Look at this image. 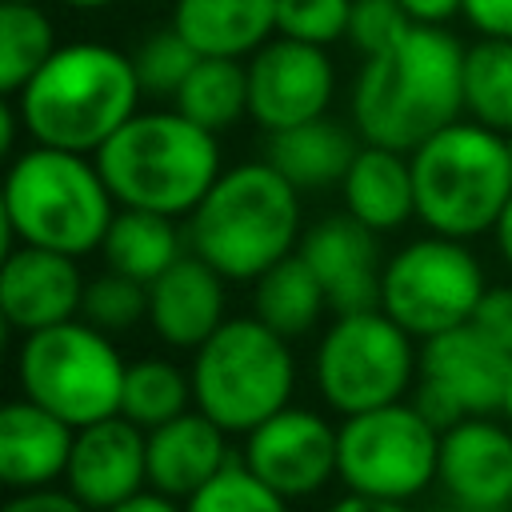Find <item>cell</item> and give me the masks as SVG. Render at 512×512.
<instances>
[{
	"instance_id": "cell-1",
	"label": "cell",
	"mask_w": 512,
	"mask_h": 512,
	"mask_svg": "<svg viewBox=\"0 0 512 512\" xmlns=\"http://www.w3.org/2000/svg\"><path fill=\"white\" fill-rule=\"evenodd\" d=\"M464 112V44L444 24H412L392 48L364 56L352 128L364 144L416 152Z\"/></svg>"
},
{
	"instance_id": "cell-2",
	"label": "cell",
	"mask_w": 512,
	"mask_h": 512,
	"mask_svg": "<svg viewBox=\"0 0 512 512\" xmlns=\"http://www.w3.org/2000/svg\"><path fill=\"white\" fill-rule=\"evenodd\" d=\"M140 96L144 88L128 52L100 40H76L60 44L12 100L36 144L96 156L104 140L140 112Z\"/></svg>"
},
{
	"instance_id": "cell-3",
	"label": "cell",
	"mask_w": 512,
	"mask_h": 512,
	"mask_svg": "<svg viewBox=\"0 0 512 512\" xmlns=\"http://www.w3.org/2000/svg\"><path fill=\"white\" fill-rule=\"evenodd\" d=\"M188 248L224 280H256L276 260L296 252L300 188L268 160H244L216 176L204 200L188 212Z\"/></svg>"
},
{
	"instance_id": "cell-4",
	"label": "cell",
	"mask_w": 512,
	"mask_h": 512,
	"mask_svg": "<svg viewBox=\"0 0 512 512\" xmlns=\"http://www.w3.org/2000/svg\"><path fill=\"white\" fill-rule=\"evenodd\" d=\"M96 168L124 208L188 216L224 172L216 132L176 108L136 112L96 152Z\"/></svg>"
},
{
	"instance_id": "cell-5",
	"label": "cell",
	"mask_w": 512,
	"mask_h": 512,
	"mask_svg": "<svg viewBox=\"0 0 512 512\" xmlns=\"http://www.w3.org/2000/svg\"><path fill=\"white\" fill-rule=\"evenodd\" d=\"M116 216V196L96 160L84 152L32 144L8 164L4 180V244H40L68 256H88L104 244Z\"/></svg>"
},
{
	"instance_id": "cell-6",
	"label": "cell",
	"mask_w": 512,
	"mask_h": 512,
	"mask_svg": "<svg viewBox=\"0 0 512 512\" xmlns=\"http://www.w3.org/2000/svg\"><path fill=\"white\" fill-rule=\"evenodd\" d=\"M412 156L416 216L440 236L492 232L512 200L508 136L480 120H452L428 136Z\"/></svg>"
},
{
	"instance_id": "cell-7",
	"label": "cell",
	"mask_w": 512,
	"mask_h": 512,
	"mask_svg": "<svg viewBox=\"0 0 512 512\" xmlns=\"http://www.w3.org/2000/svg\"><path fill=\"white\" fill-rule=\"evenodd\" d=\"M192 400L224 432H252L280 408L296 388V360L288 336L268 328L256 312L228 316L192 352Z\"/></svg>"
},
{
	"instance_id": "cell-8",
	"label": "cell",
	"mask_w": 512,
	"mask_h": 512,
	"mask_svg": "<svg viewBox=\"0 0 512 512\" xmlns=\"http://www.w3.org/2000/svg\"><path fill=\"white\" fill-rule=\"evenodd\" d=\"M124 356L84 316L28 332L16 348V384L20 396L44 404L72 428L96 424L120 412L124 392Z\"/></svg>"
},
{
	"instance_id": "cell-9",
	"label": "cell",
	"mask_w": 512,
	"mask_h": 512,
	"mask_svg": "<svg viewBox=\"0 0 512 512\" xmlns=\"http://www.w3.org/2000/svg\"><path fill=\"white\" fill-rule=\"evenodd\" d=\"M412 332L400 328L384 308L336 316L316 348L312 372L324 404L340 416L368 412L404 400L420 372Z\"/></svg>"
},
{
	"instance_id": "cell-10",
	"label": "cell",
	"mask_w": 512,
	"mask_h": 512,
	"mask_svg": "<svg viewBox=\"0 0 512 512\" xmlns=\"http://www.w3.org/2000/svg\"><path fill=\"white\" fill-rule=\"evenodd\" d=\"M440 428L416 404H380L336 428V480L352 492L412 500L436 480Z\"/></svg>"
},
{
	"instance_id": "cell-11",
	"label": "cell",
	"mask_w": 512,
	"mask_h": 512,
	"mask_svg": "<svg viewBox=\"0 0 512 512\" xmlns=\"http://www.w3.org/2000/svg\"><path fill=\"white\" fill-rule=\"evenodd\" d=\"M484 268L456 236L428 232L384 260L380 308L416 340L468 324L484 296Z\"/></svg>"
},
{
	"instance_id": "cell-12",
	"label": "cell",
	"mask_w": 512,
	"mask_h": 512,
	"mask_svg": "<svg viewBox=\"0 0 512 512\" xmlns=\"http://www.w3.org/2000/svg\"><path fill=\"white\" fill-rule=\"evenodd\" d=\"M336 68L320 44L272 36L248 56V116L264 132H280L328 112Z\"/></svg>"
},
{
	"instance_id": "cell-13",
	"label": "cell",
	"mask_w": 512,
	"mask_h": 512,
	"mask_svg": "<svg viewBox=\"0 0 512 512\" xmlns=\"http://www.w3.org/2000/svg\"><path fill=\"white\" fill-rule=\"evenodd\" d=\"M244 464L288 500L316 496L336 476V428L312 408H280L244 432Z\"/></svg>"
},
{
	"instance_id": "cell-14",
	"label": "cell",
	"mask_w": 512,
	"mask_h": 512,
	"mask_svg": "<svg viewBox=\"0 0 512 512\" xmlns=\"http://www.w3.org/2000/svg\"><path fill=\"white\" fill-rule=\"evenodd\" d=\"M436 484L464 512L512 508V424L464 416L440 432Z\"/></svg>"
},
{
	"instance_id": "cell-15",
	"label": "cell",
	"mask_w": 512,
	"mask_h": 512,
	"mask_svg": "<svg viewBox=\"0 0 512 512\" xmlns=\"http://www.w3.org/2000/svg\"><path fill=\"white\" fill-rule=\"evenodd\" d=\"M420 380L444 392L464 416H488L504 404L512 380V352L488 340L468 320L420 340Z\"/></svg>"
},
{
	"instance_id": "cell-16",
	"label": "cell",
	"mask_w": 512,
	"mask_h": 512,
	"mask_svg": "<svg viewBox=\"0 0 512 512\" xmlns=\"http://www.w3.org/2000/svg\"><path fill=\"white\" fill-rule=\"evenodd\" d=\"M380 232H372L364 220H356L348 208L332 212L324 220H316L312 228H304L296 252L312 264V272L320 276L324 292H328V308L336 316L344 312H368L380 308V280H384V264H380Z\"/></svg>"
},
{
	"instance_id": "cell-17",
	"label": "cell",
	"mask_w": 512,
	"mask_h": 512,
	"mask_svg": "<svg viewBox=\"0 0 512 512\" xmlns=\"http://www.w3.org/2000/svg\"><path fill=\"white\" fill-rule=\"evenodd\" d=\"M64 484L92 512H104L148 484V432L128 416H104L76 428Z\"/></svg>"
},
{
	"instance_id": "cell-18",
	"label": "cell",
	"mask_w": 512,
	"mask_h": 512,
	"mask_svg": "<svg viewBox=\"0 0 512 512\" xmlns=\"http://www.w3.org/2000/svg\"><path fill=\"white\" fill-rule=\"evenodd\" d=\"M80 300H84V276L76 256L40 244L8 248L0 272V304L12 332L28 336L64 324L80 316Z\"/></svg>"
},
{
	"instance_id": "cell-19",
	"label": "cell",
	"mask_w": 512,
	"mask_h": 512,
	"mask_svg": "<svg viewBox=\"0 0 512 512\" xmlns=\"http://www.w3.org/2000/svg\"><path fill=\"white\" fill-rule=\"evenodd\" d=\"M224 276L192 248L148 284V328L160 344L196 352L228 316Z\"/></svg>"
},
{
	"instance_id": "cell-20",
	"label": "cell",
	"mask_w": 512,
	"mask_h": 512,
	"mask_svg": "<svg viewBox=\"0 0 512 512\" xmlns=\"http://www.w3.org/2000/svg\"><path fill=\"white\" fill-rule=\"evenodd\" d=\"M76 428L44 404L16 396L0 412V480L12 492L48 488L68 472Z\"/></svg>"
},
{
	"instance_id": "cell-21",
	"label": "cell",
	"mask_w": 512,
	"mask_h": 512,
	"mask_svg": "<svg viewBox=\"0 0 512 512\" xmlns=\"http://www.w3.org/2000/svg\"><path fill=\"white\" fill-rule=\"evenodd\" d=\"M224 436L228 432L200 408H188L160 428H148V488L188 500L232 460Z\"/></svg>"
},
{
	"instance_id": "cell-22",
	"label": "cell",
	"mask_w": 512,
	"mask_h": 512,
	"mask_svg": "<svg viewBox=\"0 0 512 512\" xmlns=\"http://www.w3.org/2000/svg\"><path fill=\"white\" fill-rule=\"evenodd\" d=\"M344 208L364 220L372 232H396L416 216V180H412V156L384 148V144H360L344 184H340Z\"/></svg>"
},
{
	"instance_id": "cell-23",
	"label": "cell",
	"mask_w": 512,
	"mask_h": 512,
	"mask_svg": "<svg viewBox=\"0 0 512 512\" xmlns=\"http://www.w3.org/2000/svg\"><path fill=\"white\" fill-rule=\"evenodd\" d=\"M356 152H360V144H356V136L340 120L316 116V120L268 132L264 160L280 176H288L300 192H320V188L344 184Z\"/></svg>"
},
{
	"instance_id": "cell-24",
	"label": "cell",
	"mask_w": 512,
	"mask_h": 512,
	"mask_svg": "<svg viewBox=\"0 0 512 512\" xmlns=\"http://www.w3.org/2000/svg\"><path fill=\"white\" fill-rule=\"evenodd\" d=\"M172 24L200 56H252L276 36V0H176Z\"/></svg>"
},
{
	"instance_id": "cell-25",
	"label": "cell",
	"mask_w": 512,
	"mask_h": 512,
	"mask_svg": "<svg viewBox=\"0 0 512 512\" xmlns=\"http://www.w3.org/2000/svg\"><path fill=\"white\" fill-rule=\"evenodd\" d=\"M184 240L180 228H176V216H164V212H152V208H124L112 216L108 232H104V264L132 276V280H144L152 284L164 268H172L180 256H184Z\"/></svg>"
},
{
	"instance_id": "cell-26",
	"label": "cell",
	"mask_w": 512,
	"mask_h": 512,
	"mask_svg": "<svg viewBox=\"0 0 512 512\" xmlns=\"http://www.w3.org/2000/svg\"><path fill=\"white\" fill-rule=\"evenodd\" d=\"M252 284H256L252 288V312L288 340L312 332L320 312L328 308V292L300 252H288L268 272H260Z\"/></svg>"
},
{
	"instance_id": "cell-27",
	"label": "cell",
	"mask_w": 512,
	"mask_h": 512,
	"mask_svg": "<svg viewBox=\"0 0 512 512\" xmlns=\"http://www.w3.org/2000/svg\"><path fill=\"white\" fill-rule=\"evenodd\" d=\"M172 108L208 132L232 128L248 116V64L232 56H200L188 80L176 88Z\"/></svg>"
},
{
	"instance_id": "cell-28",
	"label": "cell",
	"mask_w": 512,
	"mask_h": 512,
	"mask_svg": "<svg viewBox=\"0 0 512 512\" xmlns=\"http://www.w3.org/2000/svg\"><path fill=\"white\" fill-rule=\"evenodd\" d=\"M56 28L36 0H0V92L16 96L56 52Z\"/></svg>"
},
{
	"instance_id": "cell-29",
	"label": "cell",
	"mask_w": 512,
	"mask_h": 512,
	"mask_svg": "<svg viewBox=\"0 0 512 512\" xmlns=\"http://www.w3.org/2000/svg\"><path fill=\"white\" fill-rule=\"evenodd\" d=\"M464 112L496 132H512V40L480 36L464 48Z\"/></svg>"
},
{
	"instance_id": "cell-30",
	"label": "cell",
	"mask_w": 512,
	"mask_h": 512,
	"mask_svg": "<svg viewBox=\"0 0 512 512\" xmlns=\"http://www.w3.org/2000/svg\"><path fill=\"white\" fill-rule=\"evenodd\" d=\"M188 404L196 400H192V376L184 368H176L164 356H140L128 364L124 392H120V416H128L132 424L148 432L188 412Z\"/></svg>"
},
{
	"instance_id": "cell-31",
	"label": "cell",
	"mask_w": 512,
	"mask_h": 512,
	"mask_svg": "<svg viewBox=\"0 0 512 512\" xmlns=\"http://www.w3.org/2000/svg\"><path fill=\"white\" fill-rule=\"evenodd\" d=\"M184 512H288V496L264 484L244 464V456H232L208 484H200L184 500Z\"/></svg>"
},
{
	"instance_id": "cell-32",
	"label": "cell",
	"mask_w": 512,
	"mask_h": 512,
	"mask_svg": "<svg viewBox=\"0 0 512 512\" xmlns=\"http://www.w3.org/2000/svg\"><path fill=\"white\" fill-rule=\"evenodd\" d=\"M80 316L88 324H96L100 332H128L140 320H148V284L132 280L116 268L84 280V300H80Z\"/></svg>"
},
{
	"instance_id": "cell-33",
	"label": "cell",
	"mask_w": 512,
	"mask_h": 512,
	"mask_svg": "<svg viewBox=\"0 0 512 512\" xmlns=\"http://www.w3.org/2000/svg\"><path fill=\"white\" fill-rule=\"evenodd\" d=\"M200 52L188 44V36L172 24V28H156L148 32L136 52H132V64H136V80L144 88V96H176V88L188 80V72L196 68Z\"/></svg>"
},
{
	"instance_id": "cell-34",
	"label": "cell",
	"mask_w": 512,
	"mask_h": 512,
	"mask_svg": "<svg viewBox=\"0 0 512 512\" xmlns=\"http://www.w3.org/2000/svg\"><path fill=\"white\" fill-rule=\"evenodd\" d=\"M352 0H276V36L328 48L348 36Z\"/></svg>"
},
{
	"instance_id": "cell-35",
	"label": "cell",
	"mask_w": 512,
	"mask_h": 512,
	"mask_svg": "<svg viewBox=\"0 0 512 512\" xmlns=\"http://www.w3.org/2000/svg\"><path fill=\"white\" fill-rule=\"evenodd\" d=\"M412 16L400 0H352L348 40L360 56H376L412 32Z\"/></svg>"
},
{
	"instance_id": "cell-36",
	"label": "cell",
	"mask_w": 512,
	"mask_h": 512,
	"mask_svg": "<svg viewBox=\"0 0 512 512\" xmlns=\"http://www.w3.org/2000/svg\"><path fill=\"white\" fill-rule=\"evenodd\" d=\"M472 324H476L488 340H496L500 348L512 352V284H492V288H484V296H480V304H476V312H472Z\"/></svg>"
},
{
	"instance_id": "cell-37",
	"label": "cell",
	"mask_w": 512,
	"mask_h": 512,
	"mask_svg": "<svg viewBox=\"0 0 512 512\" xmlns=\"http://www.w3.org/2000/svg\"><path fill=\"white\" fill-rule=\"evenodd\" d=\"M4 512H92L80 496H72L68 488H28V492H12V500L4 504Z\"/></svg>"
},
{
	"instance_id": "cell-38",
	"label": "cell",
	"mask_w": 512,
	"mask_h": 512,
	"mask_svg": "<svg viewBox=\"0 0 512 512\" xmlns=\"http://www.w3.org/2000/svg\"><path fill=\"white\" fill-rule=\"evenodd\" d=\"M460 16L480 32V36H500L512 40V0H464Z\"/></svg>"
},
{
	"instance_id": "cell-39",
	"label": "cell",
	"mask_w": 512,
	"mask_h": 512,
	"mask_svg": "<svg viewBox=\"0 0 512 512\" xmlns=\"http://www.w3.org/2000/svg\"><path fill=\"white\" fill-rule=\"evenodd\" d=\"M324 512H408V508H404V500H388V496H368V492L344 488V496L332 500Z\"/></svg>"
},
{
	"instance_id": "cell-40",
	"label": "cell",
	"mask_w": 512,
	"mask_h": 512,
	"mask_svg": "<svg viewBox=\"0 0 512 512\" xmlns=\"http://www.w3.org/2000/svg\"><path fill=\"white\" fill-rule=\"evenodd\" d=\"M104 512H184V508L176 504V496H164V492H156V488H144V492H136V496H128V500L104 508Z\"/></svg>"
},
{
	"instance_id": "cell-41",
	"label": "cell",
	"mask_w": 512,
	"mask_h": 512,
	"mask_svg": "<svg viewBox=\"0 0 512 512\" xmlns=\"http://www.w3.org/2000/svg\"><path fill=\"white\" fill-rule=\"evenodd\" d=\"M400 4L408 8V16H412L416 24H444L448 16L460 12L464 0H400Z\"/></svg>"
},
{
	"instance_id": "cell-42",
	"label": "cell",
	"mask_w": 512,
	"mask_h": 512,
	"mask_svg": "<svg viewBox=\"0 0 512 512\" xmlns=\"http://www.w3.org/2000/svg\"><path fill=\"white\" fill-rule=\"evenodd\" d=\"M492 236H496V252H500V260L512 268V200H508V208L500 212V220H496Z\"/></svg>"
},
{
	"instance_id": "cell-43",
	"label": "cell",
	"mask_w": 512,
	"mask_h": 512,
	"mask_svg": "<svg viewBox=\"0 0 512 512\" xmlns=\"http://www.w3.org/2000/svg\"><path fill=\"white\" fill-rule=\"evenodd\" d=\"M16 124H20V112H16V100H8L0 108V148L4 152H12V144H16Z\"/></svg>"
},
{
	"instance_id": "cell-44",
	"label": "cell",
	"mask_w": 512,
	"mask_h": 512,
	"mask_svg": "<svg viewBox=\"0 0 512 512\" xmlns=\"http://www.w3.org/2000/svg\"><path fill=\"white\" fill-rule=\"evenodd\" d=\"M60 4H68V8H84V12H96V8H108V4H116V0H60Z\"/></svg>"
},
{
	"instance_id": "cell-45",
	"label": "cell",
	"mask_w": 512,
	"mask_h": 512,
	"mask_svg": "<svg viewBox=\"0 0 512 512\" xmlns=\"http://www.w3.org/2000/svg\"><path fill=\"white\" fill-rule=\"evenodd\" d=\"M500 412H504V420L512 424V380H508V392H504V404H500Z\"/></svg>"
},
{
	"instance_id": "cell-46",
	"label": "cell",
	"mask_w": 512,
	"mask_h": 512,
	"mask_svg": "<svg viewBox=\"0 0 512 512\" xmlns=\"http://www.w3.org/2000/svg\"><path fill=\"white\" fill-rule=\"evenodd\" d=\"M508 152H512V132H508Z\"/></svg>"
},
{
	"instance_id": "cell-47",
	"label": "cell",
	"mask_w": 512,
	"mask_h": 512,
	"mask_svg": "<svg viewBox=\"0 0 512 512\" xmlns=\"http://www.w3.org/2000/svg\"><path fill=\"white\" fill-rule=\"evenodd\" d=\"M164 4H176V0H164Z\"/></svg>"
}]
</instances>
